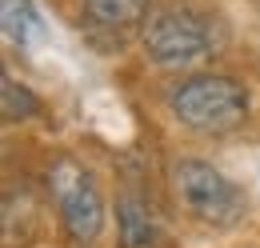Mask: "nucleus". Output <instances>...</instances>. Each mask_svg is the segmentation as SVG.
<instances>
[{
	"mask_svg": "<svg viewBox=\"0 0 260 248\" xmlns=\"http://www.w3.org/2000/svg\"><path fill=\"white\" fill-rule=\"evenodd\" d=\"M48 192L60 208V220H64L68 236L88 244L96 240L100 228H104V196H100L96 180L88 176V168H80L76 160H56L48 168Z\"/></svg>",
	"mask_w": 260,
	"mask_h": 248,
	"instance_id": "7ed1b4c3",
	"label": "nucleus"
},
{
	"mask_svg": "<svg viewBox=\"0 0 260 248\" xmlns=\"http://www.w3.org/2000/svg\"><path fill=\"white\" fill-rule=\"evenodd\" d=\"M172 180H176V192L184 200V208L192 212L196 220L212 224V228H228L248 212V200L244 192L228 180L220 168H212L208 160H180L172 168Z\"/></svg>",
	"mask_w": 260,
	"mask_h": 248,
	"instance_id": "f03ea898",
	"label": "nucleus"
},
{
	"mask_svg": "<svg viewBox=\"0 0 260 248\" xmlns=\"http://www.w3.org/2000/svg\"><path fill=\"white\" fill-rule=\"evenodd\" d=\"M144 52L164 68H184L212 52V32L196 12H156L144 24Z\"/></svg>",
	"mask_w": 260,
	"mask_h": 248,
	"instance_id": "20e7f679",
	"label": "nucleus"
},
{
	"mask_svg": "<svg viewBox=\"0 0 260 248\" xmlns=\"http://www.w3.org/2000/svg\"><path fill=\"white\" fill-rule=\"evenodd\" d=\"M84 4H88V16L104 28H132L152 8V0H84Z\"/></svg>",
	"mask_w": 260,
	"mask_h": 248,
	"instance_id": "423d86ee",
	"label": "nucleus"
},
{
	"mask_svg": "<svg viewBox=\"0 0 260 248\" xmlns=\"http://www.w3.org/2000/svg\"><path fill=\"white\" fill-rule=\"evenodd\" d=\"M120 240L124 248H156L160 244V228L152 220V208L136 196L120 200Z\"/></svg>",
	"mask_w": 260,
	"mask_h": 248,
	"instance_id": "39448f33",
	"label": "nucleus"
},
{
	"mask_svg": "<svg viewBox=\"0 0 260 248\" xmlns=\"http://www.w3.org/2000/svg\"><path fill=\"white\" fill-rule=\"evenodd\" d=\"M168 104H172L176 120L204 136L236 132L248 120V92L232 76H192L172 92Z\"/></svg>",
	"mask_w": 260,
	"mask_h": 248,
	"instance_id": "f257e3e1",
	"label": "nucleus"
},
{
	"mask_svg": "<svg viewBox=\"0 0 260 248\" xmlns=\"http://www.w3.org/2000/svg\"><path fill=\"white\" fill-rule=\"evenodd\" d=\"M4 36L20 48H28L32 40L44 36V24L36 16V4L32 0H4Z\"/></svg>",
	"mask_w": 260,
	"mask_h": 248,
	"instance_id": "0eeeda50",
	"label": "nucleus"
},
{
	"mask_svg": "<svg viewBox=\"0 0 260 248\" xmlns=\"http://www.w3.org/2000/svg\"><path fill=\"white\" fill-rule=\"evenodd\" d=\"M36 108H40V100H36L28 88H20L12 76H4V116H8V120H16V116H32Z\"/></svg>",
	"mask_w": 260,
	"mask_h": 248,
	"instance_id": "6e6552de",
	"label": "nucleus"
}]
</instances>
